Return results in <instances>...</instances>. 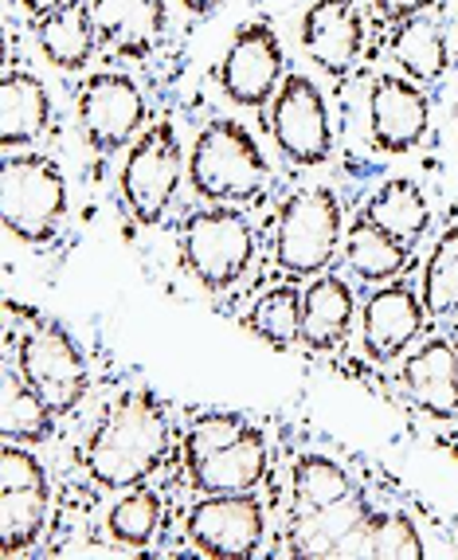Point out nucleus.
<instances>
[{
    "instance_id": "obj_1",
    "label": "nucleus",
    "mask_w": 458,
    "mask_h": 560,
    "mask_svg": "<svg viewBox=\"0 0 458 560\" xmlns=\"http://www.w3.org/2000/svg\"><path fill=\"white\" fill-rule=\"evenodd\" d=\"M168 447V411L153 393H126L103 411L83 447V467L106 490H133Z\"/></svg>"
},
{
    "instance_id": "obj_2",
    "label": "nucleus",
    "mask_w": 458,
    "mask_h": 560,
    "mask_svg": "<svg viewBox=\"0 0 458 560\" xmlns=\"http://www.w3.org/2000/svg\"><path fill=\"white\" fill-rule=\"evenodd\" d=\"M271 165L239 121H208L188 153V185L208 205H247L267 188Z\"/></svg>"
},
{
    "instance_id": "obj_3",
    "label": "nucleus",
    "mask_w": 458,
    "mask_h": 560,
    "mask_svg": "<svg viewBox=\"0 0 458 560\" xmlns=\"http://www.w3.org/2000/svg\"><path fill=\"white\" fill-rule=\"evenodd\" d=\"M12 341H16V369L24 373V381L44 396V404L56 416H71L91 388L86 357L75 337L59 322L24 310V334H12Z\"/></svg>"
},
{
    "instance_id": "obj_4",
    "label": "nucleus",
    "mask_w": 458,
    "mask_h": 560,
    "mask_svg": "<svg viewBox=\"0 0 458 560\" xmlns=\"http://www.w3.org/2000/svg\"><path fill=\"white\" fill-rule=\"evenodd\" d=\"M0 215L16 240L51 243L67 215V177L47 153H9L0 165Z\"/></svg>"
},
{
    "instance_id": "obj_5",
    "label": "nucleus",
    "mask_w": 458,
    "mask_h": 560,
    "mask_svg": "<svg viewBox=\"0 0 458 560\" xmlns=\"http://www.w3.org/2000/svg\"><path fill=\"white\" fill-rule=\"evenodd\" d=\"M180 259L200 287L227 290L244 279L255 259V232L235 205L197 208L180 224Z\"/></svg>"
},
{
    "instance_id": "obj_6",
    "label": "nucleus",
    "mask_w": 458,
    "mask_h": 560,
    "mask_svg": "<svg viewBox=\"0 0 458 560\" xmlns=\"http://www.w3.org/2000/svg\"><path fill=\"white\" fill-rule=\"evenodd\" d=\"M341 200L333 188L314 185L286 197L274 228V262L294 279H314L333 262L341 243Z\"/></svg>"
},
{
    "instance_id": "obj_7",
    "label": "nucleus",
    "mask_w": 458,
    "mask_h": 560,
    "mask_svg": "<svg viewBox=\"0 0 458 560\" xmlns=\"http://www.w3.org/2000/svg\"><path fill=\"white\" fill-rule=\"evenodd\" d=\"M180 173H185V150H180L177 126L173 121L145 126L130 145V158H126L122 177H118L126 208L141 228L165 220L168 205L180 188Z\"/></svg>"
},
{
    "instance_id": "obj_8",
    "label": "nucleus",
    "mask_w": 458,
    "mask_h": 560,
    "mask_svg": "<svg viewBox=\"0 0 458 560\" xmlns=\"http://www.w3.org/2000/svg\"><path fill=\"white\" fill-rule=\"evenodd\" d=\"M47 470L24 443L0 451V552L16 557L39 541L47 522Z\"/></svg>"
},
{
    "instance_id": "obj_9",
    "label": "nucleus",
    "mask_w": 458,
    "mask_h": 560,
    "mask_svg": "<svg viewBox=\"0 0 458 560\" xmlns=\"http://www.w3.org/2000/svg\"><path fill=\"white\" fill-rule=\"evenodd\" d=\"M79 126L91 150L118 153L145 126L141 86L122 71H98L79 86Z\"/></svg>"
},
{
    "instance_id": "obj_10",
    "label": "nucleus",
    "mask_w": 458,
    "mask_h": 560,
    "mask_svg": "<svg viewBox=\"0 0 458 560\" xmlns=\"http://www.w3.org/2000/svg\"><path fill=\"white\" fill-rule=\"evenodd\" d=\"M271 133L282 158L294 165H321L333 153L326 98L306 75H286L271 103Z\"/></svg>"
},
{
    "instance_id": "obj_11",
    "label": "nucleus",
    "mask_w": 458,
    "mask_h": 560,
    "mask_svg": "<svg viewBox=\"0 0 458 560\" xmlns=\"http://www.w3.org/2000/svg\"><path fill=\"white\" fill-rule=\"evenodd\" d=\"M282 44L271 24H244L220 59V91L235 106H267L274 103L282 79Z\"/></svg>"
},
{
    "instance_id": "obj_12",
    "label": "nucleus",
    "mask_w": 458,
    "mask_h": 560,
    "mask_svg": "<svg viewBox=\"0 0 458 560\" xmlns=\"http://www.w3.org/2000/svg\"><path fill=\"white\" fill-rule=\"evenodd\" d=\"M188 541L204 557H255L262 541V505L255 490L251 494H204V502L188 510Z\"/></svg>"
},
{
    "instance_id": "obj_13",
    "label": "nucleus",
    "mask_w": 458,
    "mask_h": 560,
    "mask_svg": "<svg viewBox=\"0 0 458 560\" xmlns=\"http://www.w3.org/2000/svg\"><path fill=\"white\" fill-rule=\"evenodd\" d=\"M431 130V98L415 79L380 75L368 94V133L384 153H412Z\"/></svg>"
},
{
    "instance_id": "obj_14",
    "label": "nucleus",
    "mask_w": 458,
    "mask_h": 560,
    "mask_svg": "<svg viewBox=\"0 0 458 560\" xmlns=\"http://www.w3.org/2000/svg\"><path fill=\"white\" fill-rule=\"evenodd\" d=\"M427 306L408 282H384L365 299L361 310V341L365 353L376 364H388L412 349V341L423 334Z\"/></svg>"
},
{
    "instance_id": "obj_15",
    "label": "nucleus",
    "mask_w": 458,
    "mask_h": 560,
    "mask_svg": "<svg viewBox=\"0 0 458 560\" xmlns=\"http://www.w3.org/2000/svg\"><path fill=\"white\" fill-rule=\"evenodd\" d=\"M302 47L329 75L353 71L365 51V20L356 0H314L302 16Z\"/></svg>"
},
{
    "instance_id": "obj_16",
    "label": "nucleus",
    "mask_w": 458,
    "mask_h": 560,
    "mask_svg": "<svg viewBox=\"0 0 458 560\" xmlns=\"http://www.w3.org/2000/svg\"><path fill=\"white\" fill-rule=\"evenodd\" d=\"M368 510L353 494L345 502L318 510V514H298L294 525V557H373V533H368Z\"/></svg>"
},
{
    "instance_id": "obj_17",
    "label": "nucleus",
    "mask_w": 458,
    "mask_h": 560,
    "mask_svg": "<svg viewBox=\"0 0 458 560\" xmlns=\"http://www.w3.org/2000/svg\"><path fill=\"white\" fill-rule=\"evenodd\" d=\"M400 384L408 400L431 420H455L458 416V353L455 341L431 337L420 349L403 357Z\"/></svg>"
},
{
    "instance_id": "obj_18",
    "label": "nucleus",
    "mask_w": 458,
    "mask_h": 560,
    "mask_svg": "<svg viewBox=\"0 0 458 560\" xmlns=\"http://www.w3.org/2000/svg\"><path fill=\"white\" fill-rule=\"evenodd\" d=\"M98 39L126 59H145L165 36V0H91Z\"/></svg>"
},
{
    "instance_id": "obj_19",
    "label": "nucleus",
    "mask_w": 458,
    "mask_h": 560,
    "mask_svg": "<svg viewBox=\"0 0 458 560\" xmlns=\"http://www.w3.org/2000/svg\"><path fill=\"white\" fill-rule=\"evenodd\" d=\"M188 475L200 494H251L267 478V435L259 428L244 431L239 440L188 463Z\"/></svg>"
},
{
    "instance_id": "obj_20",
    "label": "nucleus",
    "mask_w": 458,
    "mask_h": 560,
    "mask_svg": "<svg viewBox=\"0 0 458 560\" xmlns=\"http://www.w3.org/2000/svg\"><path fill=\"white\" fill-rule=\"evenodd\" d=\"M353 287L341 275H314L306 290H302V341L318 353L345 346L349 329H353Z\"/></svg>"
},
{
    "instance_id": "obj_21",
    "label": "nucleus",
    "mask_w": 458,
    "mask_h": 560,
    "mask_svg": "<svg viewBox=\"0 0 458 560\" xmlns=\"http://www.w3.org/2000/svg\"><path fill=\"white\" fill-rule=\"evenodd\" d=\"M51 126V94L32 71L9 67L0 79V145L12 153L16 145H32Z\"/></svg>"
},
{
    "instance_id": "obj_22",
    "label": "nucleus",
    "mask_w": 458,
    "mask_h": 560,
    "mask_svg": "<svg viewBox=\"0 0 458 560\" xmlns=\"http://www.w3.org/2000/svg\"><path fill=\"white\" fill-rule=\"evenodd\" d=\"M36 39H39V51L47 56V63H56L59 71H83L94 59V47H98L91 0H71L63 9L39 16Z\"/></svg>"
},
{
    "instance_id": "obj_23",
    "label": "nucleus",
    "mask_w": 458,
    "mask_h": 560,
    "mask_svg": "<svg viewBox=\"0 0 458 560\" xmlns=\"http://www.w3.org/2000/svg\"><path fill=\"white\" fill-rule=\"evenodd\" d=\"M56 431V411L47 408L44 396L24 381L16 364L4 369V384H0V435L4 443H47Z\"/></svg>"
},
{
    "instance_id": "obj_24",
    "label": "nucleus",
    "mask_w": 458,
    "mask_h": 560,
    "mask_svg": "<svg viewBox=\"0 0 458 560\" xmlns=\"http://www.w3.org/2000/svg\"><path fill=\"white\" fill-rule=\"evenodd\" d=\"M361 215H365V220H373V224L380 228V232L392 235V240L408 243V247H415V243L423 240V232H427V224H431L427 197H423V188L415 185V180H408V177L384 180Z\"/></svg>"
},
{
    "instance_id": "obj_25",
    "label": "nucleus",
    "mask_w": 458,
    "mask_h": 560,
    "mask_svg": "<svg viewBox=\"0 0 458 560\" xmlns=\"http://www.w3.org/2000/svg\"><path fill=\"white\" fill-rule=\"evenodd\" d=\"M392 56L408 79H415V83H439L450 63L447 36H443L439 20H431L427 12L400 20L392 32Z\"/></svg>"
},
{
    "instance_id": "obj_26",
    "label": "nucleus",
    "mask_w": 458,
    "mask_h": 560,
    "mask_svg": "<svg viewBox=\"0 0 458 560\" xmlns=\"http://www.w3.org/2000/svg\"><path fill=\"white\" fill-rule=\"evenodd\" d=\"M408 259H412V247L380 232L365 215H356L353 224L345 228V262L361 282L396 279L408 267Z\"/></svg>"
},
{
    "instance_id": "obj_27",
    "label": "nucleus",
    "mask_w": 458,
    "mask_h": 560,
    "mask_svg": "<svg viewBox=\"0 0 458 560\" xmlns=\"http://www.w3.org/2000/svg\"><path fill=\"white\" fill-rule=\"evenodd\" d=\"M247 329L271 349H294L302 341V290L294 282L271 287L247 314Z\"/></svg>"
},
{
    "instance_id": "obj_28",
    "label": "nucleus",
    "mask_w": 458,
    "mask_h": 560,
    "mask_svg": "<svg viewBox=\"0 0 458 560\" xmlns=\"http://www.w3.org/2000/svg\"><path fill=\"white\" fill-rule=\"evenodd\" d=\"M353 494L345 467L326 455H302L294 463V510L298 514H318L329 505L345 502Z\"/></svg>"
},
{
    "instance_id": "obj_29",
    "label": "nucleus",
    "mask_w": 458,
    "mask_h": 560,
    "mask_svg": "<svg viewBox=\"0 0 458 560\" xmlns=\"http://www.w3.org/2000/svg\"><path fill=\"white\" fill-rule=\"evenodd\" d=\"M420 299L431 318L458 314V228H447L435 240V252L427 255V267H423Z\"/></svg>"
},
{
    "instance_id": "obj_30",
    "label": "nucleus",
    "mask_w": 458,
    "mask_h": 560,
    "mask_svg": "<svg viewBox=\"0 0 458 560\" xmlns=\"http://www.w3.org/2000/svg\"><path fill=\"white\" fill-rule=\"evenodd\" d=\"M106 533L126 549H145L161 533V498L153 490H130L106 514Z\"/></svg>"
},
{
    "instance_id": "obj_31",
    "label": "nucleus",
    "mask_w": 458,
    "mask_h": 560,
    "mask_svg": "<svg viewBox=\"0 0 458 560\" xmlns=\"http://www.w3.org/2000/svg\"><path fill=\"white\" fill-rule=\"evenodd\" d=\"M251 428L255 423H247V416H239V411H204L185 431V463H197V458L212 455V451L239 440Z\"/></svg>"
},
{
    "instance_id": "obj_32",
    "label": "nucleus",
    "mask_w": 458,
    "mask_h": 560,
    "mask_svg": "<svg viewBox=\"0 0 458 560\" xmlns=\"http://www.w3.org/2000/svg\"><path fill=\"white\" fill-rule=\"evenodd\" d=\"M368 533H373V557H408L420 560L423 541L415 533V522L400 510H373L368 517Z\"/></svg>"
},
{
    "instance_id": "obj_33",
    "label": "nucleus",
    "mask_w": 458,
    "mask_h": 560,
    "mask_svg": "<svg viewBox=\"0 0 458 560\" xmlns=\"http://www.w3.org/2000/svg\"><path fill=\"white\" fill-rule=\"evenodd\" d=\"M376 12H380L384 20H392V24H400V20L408 16H420V12H427L435 0H373Z\"/></svg>"
},
{
    "instance_id": "obj_34",
    "label": "nucleus",
    "mask_w": 458,
    "mask_h": 560,
    "mask_svg": "<svg viewBox=\"0 0 458 560\" xmlns=\"http://www.w3.org/2000/svg\"><path fill=\"white\" fill-rule=\"evenodd\" d=\"M24 4V12L28 16H47V12H56V9H63V4H71V0H20Z\"/></svg>"
},
{
    "instance_id": "obj_35",
    "label": "nucleus",
    "mask_w": 458,
    "mask_h": 560,
    "mask_svg": "<svg viewBox=\"0 0 458 560\" xmlns=\"http://www.w3.org/2000/svg\"><path fill=\"white\" fill-rule=\"evenodd\" d=\"M180 4H185L188 12H197V16H204V12H215V9H220L224 0H180Z\"/></svg>"
},
{
    "instance_id": "obj_36",
    "label": "nucleus",
    "mask_w": 458,
    "mask_h": 560,
    "mask_svg": "<svg viewBox=\"0 0 458 560\" xmlns=\"http://www.w3.org/2000/svg\"><path fill=\"white\" fill-rule=\"evenodd\" d=\"M455 130H458V106H455Z\"/></svg>"
},
{
    "instance_id": "obj_37",
    "label": "nucleus",
    "mask_w": 458,
    "mask_h": 560,
    "mask_svg": "<svg viewBox=\"0 0 458 560\" xmlns=\"http://www.w3.org/2000/svg\"><path fill=\"white\" fill-rule=\"evenodd\" d=\"M455 353H458V337H455Z\"/></svg>"
}]
</instances>
